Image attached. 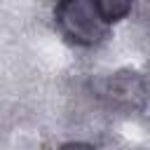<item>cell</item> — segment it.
Wrapping results in <instances>:
<instances>
[{"label":"cell","instance_id":"cell-1","mask_svg":"<svg viewBox=\"0 0 150 150\" xmlns=\"http://www.w3.org/2000/svg\"><path fill=\"white\" fill-rule=\"evenodd\" d=\"M54 23L61 35L80 47H94L108 35L96 0H63L54 7Z\"/></svg>","mask_w":150,"mask_h":150},{"label":"cell","instance_id":"cell-2","mask_svg":"<svg viewBox=\"0 0 150 150\" xmlns=\"http://www.w3.org/2000/svg\"><path fill=\"white\" fill-rule=\"evenodd\" d=\"M96 5H98V12L108 26L124 19L131 12V2H127V0H96Z\"/></svg>","mask_w":150,"mask_h":150},{"label":"cell","instance_id":"cell-3","mask_svg":"<svg viewBox=\"0 0 150 150\" xmlns=\"http://www.w3.org/2000/svg\"><path fill=\"white\" fill-rule=\"evenodd\" d=\"M59 150H96V148L89 143H82V141H70V143H63Z\"/></svg>","mask_w":150,"mask_h":150}]
</instances>
